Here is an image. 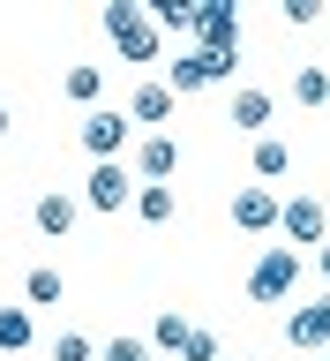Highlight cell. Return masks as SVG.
<instances>
[{
    "mask_svg": "<svg viewBox=\"0 0 330 361\" xmlns=\"http://www.w3.org/2000/svg\"><path fill=\"white\" fill-rule=\"evenodd\" d=\"M135 219H143V226H165V219H173V188H135Z\"/></svg>",
    "mask_w": 330,
    "mask_h": 361,
    "instance_id": "20",
    "label": "cell"
},
{
    "mask_svg": "<svg viewBox=\"0 0 330 361\" xmlns=\"http://www.w3.org/2000/svg\"><path fill=\"white\" fill-rule=\"evenodd\" d=\"M278 233H286V248H323L330 241V203H315V196H286V211H278Z\"/></svg>",
    "mask_w": 330,
    "mask_h": 361,
    "instance_id": "3",
    "label": "cell"
},
{
    "mask_svg": "<svg viewBox=\"0 0 330 361\" xmlns=\"http://www.w3.org/2000/svg\"><path fill=\"white\" fill-rule=\"evenodd\" d=\"M106 38L120 61H158V45H165V30L151 23V8H135V0H113L106 8Z\"/></svg>",
    "mask_w": 330,
    "mask_h": 361,
    "instance_id": "1",
    "label": "cell"
},
{
    "mask_svg": "<svg viewBox=\"0 0 330 361\" xmlns=\"http://www.w3.org/2000/svg\"><path fill=\"white\" fill-rule=\"evenodd\" d=\"M30 338H38L30 309H23V301H8V309H0V354H30Z\"/></svg>",
    "mask_w": 330,
    "mask_h": 361,
    "instance_id": "15",
    "label": "cell"
},
{
    "mask_svg": "<svg viewBox=\"0 0 330 361\" xmlns=\"http://www.w3.org/2000/svg\"><path fill=\"white\" fill-rule=\"evenodd\" d=\"M151 23H158V30H188V38H196V0H158Z\"/></svg>",
    "mask_w": 330,
    "mask_h": 361,
    "instance_id": "19",
    "label": "cell"
},
{
    "mask_svg": "<svg viewBox=\"0 0 330 361\" xmlns=\"http://www.w3.org/2000/svg\"><path fill=\"white\" fill-rule=\"evenodd\" d=\"M293 286H300V248L278 241L248 264V301H293Z\"/></svg>",
    "mask_w": 330,
    "mask_h": 361,
    "instance_id": "2",
    "label": "cell"
},
{
    "mask_svg": "<svg viewBox=\"0 0 330 361\" xmlns=\"http://www.w3.org/2000/svg\"><path fill=\"white\" fill-rule=\"evenodd\" d=\"M75 219H83V203L68 196V188H45V196L30 203V226H38L45 241H68V233H75Z\"/></svg>",
    "mask_w": 330,
    "mask_h": 361,
    "instance_id": "10",
    "label": "cell"
},
{
    "mask_svg": "<svg viewBox=\"0 0 330 361\" xmlns=\"http://www.w3.org/2000/svg\"><path fill=\"white\" fill-rule=\"evenodd\" d=\"M98 90H106V75H98L90 61H75V68H68V98H75V106H90V113H98Z\"/></svg>",
    "mask_w": 330,
    "mask_h": 361,
    "instance_id": "17",
    "label": "cell"
},
{
    "mask_svg": "<svg viewBox=\"0 0 330 361\" xmlns=\"http://www.w3.org/2000/svg\"><path fill=\"white\" fill-rule=\"evenodd\" d=\"M196 45L241 53V8H233V0H196Z\"/></svg>",
    "mask_w": 330,
    "mask_h": 361,
    "instance_id": "8",
    "label": "cell"
},
{
    "mask_svg": "<svg viewBox=\"0 0 330 361\" xmlns=\"http://www.w3.org/2000/svg\"><path fill=\"white\" fill-rule=\"evenodd\" d=\"M293 98H300V106H330V68H300V75H293Z\"/></svg>",
    "mask_w": 330,
    "mask_h": 361,
    "instance_id": "18",
    "label": "cell"
},
{
    "mask_svg": "<svg viewBox=\"0 0 330 361\" xmlns=\"http://www.w3.org/2000/svg\"><path fill=\"white\" fill-rule=\"evenodd\" d=\"M315 271H323V279H330V241H323V248H315Z\"/></svg>",
    "mask_w": 330,
    "mask_h": 361,
    "instance_id": "25",
    "label": "cell"
},
{
    "mask_svg": "<svg viewBox=\"0 0 330 361\" xmlns=\"http://www.w3.org/2000/svg\"><path fill=\"white\" fill-rule=\"evenodd\" d=\"M248 166H255V180L293 173V143H286V135H255V143H248Z\"/></svg>",
    "mask_w": 330,
    "mask_h": 361,
    "instance_id": "13",
    "label": "cell"
},
{
    "mask_svg": "<svg viewBox=\"0 0 330 361\" xmlns=\"http://www.w3.org/2000/svg\"><path fill=\"white\" fill-rule=\"evenodd\" d=\"M188 338H196V324H188L180 309H165V316H158V331H151V346H158V354H188Z\"/></svg>",
    "mask_w": 330,
    "mask_h": 361,
    "instance_id": "16",
    "label": "cell"
},
{
    "mask_svg": "<svg viewBox=\"0 0 330 361\" xmlns=\"http://www.w3.org/2000/svg\"><path fill=\"white\" fill-rule=\"evenodd\" d=\"M278 211H286V196H270L263 180H248L241 196L225 203V219L241 226V233H278Z\"/></svg>",
    "mask_w": 330,
    "mask_h": 361,
    "instance_id": "6",
    "label": "cell"
},
{
    "mask_svg": "<svg viewBox=\"0 0 330 361\" xmlns=\"http://www.w3.org/2000/svg\"><path fill=\"white\" fill-rule=\"evenodd\" d=\"M151 354H158L151 338H128V331H120V338H106V346H98V361H151Z\"/></svg>",
    "mask_w": 330,
    "mask_h": 361,
    "instance_id": "21",
    "label": "cell"
},
{
    "mask_svg": "<svg viewBox=\"0 0 330 361\" xmlns=\"http://www.w3.org/2000/svg\"><path fill=\"white\" fill-rule=\"evenodd\" d=\"M53 361H98V338H83V331H61V338H53Z\"/></svg>",
    "mask_w": 330,
    "mask_h": 361,
    "instance_id": "22",
    "label": "cell"
},
{
    "mask_svg": "<svg viewBox=\"0 0 330 361\" xmlns=\"http://www.w3.org/2000/svg\"><path fill=\"white\" fill-rule=\"evenodd\" d=\"M128 128H135V121H128L120 106H98V113H83V128H75V143H83V151L98 158V166H113V158L128 151Z\"/></svg>",
    "mask_w": 330,
    "mask_h": 361,
    "instance_id": "4",
    "label": "cell"
},
{
    "mask_svg": "<svg viewBox=\"0 0 330 361\" xmlns=\"http://www.w3.org/2000/svg\"><path fill=\"white\" fill-rule=\"evenodd\" d=\"M61 301H68V279L53 264H38L30 279H23V309H61Z\"/></svg>",
    "mask_w": 330,
    "mask_h": 361,
    "instance_id": "14",
    "label": "cell"
},
{
    "mask_svg": "<svg viewBox=\"0 0 330 361\" xmlns=\"http://www.w3.org/2000/svg\"><path fill=\"white\" fill-rule=\"evenodd\" d=\"M128 121H143L151 135H165V121H173V90H165V75H158V83H135V90H128Z\"/></svg>",
    "mask_w": 330,
    "mask_h": 361,
    "instance_id": "11",
    "label": "cell"
},
{
    "mask_svg": "<svg viewBox=\"0 0 330 361\" xmlns=\"http://www.w3.org/2000/svg\"><path fill=\"white\" fill-rule=\"evenodd\" d=\"M270 113H278V98H270V90H255V83L233 90V128H241V135H263Z\"/></svg>",
    "mask_w": 330,
    "mask_h": 361,
    "instance_id": "12",
    "label": "cell"
},
{
    "mask_svg": "<svg viewBox=\"0 0 330 361\" xmlns=\"http://www.w3.org/2000/svg\"><path fill=\"white\" fill-rule=\"evenodd\" d=\"M135 188H143V180H135V166H120V158H113V166H90V180H83V211H128Z\"/></svg>",
    "mask_w": 330,
    "mask_h": 361,
    "instance_id": "5",
    "label": "cell"
},
{
    "mask_svg": "<svg viewBox=\"0 0 330 361\" xmlns=\"http://www.w3.org/2000/svg\"><path fill=\"white\" fill-rule=\"evenodd\" d=\"M180 361H218V331H203V324H196V338H188V354H180Z\"/></svg>",
    "mask_w": 330,
    "mask_h": 361,
    "instance_id": "24",
    "label": "cell"
},
{
    "mask_svg": "<svg viewBox=\"0 0 330 361\" xmlns=\"http://www.w3.org/2000/svg\"><path fill=\"white\" fill-rule=\"evenodd\" d=\"M8 128H15V121H8V106H0V143H8Z\"/></svg>",
    "mask_w": 330,
    "mask_h": 361,
    "instance_id": "26",
    "label": "cell"
},
{
    "mask_svg": "<svg viewBox=\"0 0 330 361\" xmlns=\"http://www.w3.org/2000/svg\"><path fill=\"white\" fill-rule=\"evenodd\" d=\"M286 23L293 30H315V23H323V0H286Z\"/></svg>",
    "mask_w": 330,
    "mask_h": 361,
    "instance_id": "23",
    "label": "cell"
},
{
    "mask_svg": "<svg viewBox=\"0 0 330 361\" xmlns=\"http://www.w3.org/2000/svg\"><path fill=\"white\" fill-rule=\"evenodd\" d=\"M173 173H180V143L173 135H143V143H135V180H143V188H165Z\"/></svg>",
    "mask_w": 330,
    "mask_h": 361,
    "instance_id": "9",
    "label": "cell"
},
{
    "mask_svg": "<svg viewBox=\"0 0 330 361\" xmlns=\"http://www.w3.org/2000/svg\"><path fill=\"white\" fill-rule=\"evenodd\" d=\"M286 338H293V354H323L330 346V293H315V301H300V309L286 316Z\"/></svg>",
    "mask_w": 330,
    "mask_h": 361,
    "instance_id": "7",
    "label": "cell"
}]
</instances>
